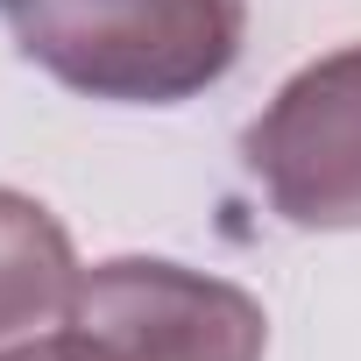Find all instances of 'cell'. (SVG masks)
Returning <instances> with one entry per match:
<instances>
[{
	"instance_id": "cell-3",
	"label": "cell",
	"mask_w": 361,
	"mask_h": 361,
	"mask_svg": "<svg viewBox=\"0 0 361 361\" xmlns=\"http://www.w3.org/2000/svg\"><path fill=\"white\" fill-rule=\"evenodd\" d=\"M241 163L276 220L312 234L361 227V43L312 57L248 121Z\"/></svg>"
},
{
	"instance_id": "cell-1",
	"label": "cell",
	"mask_w": 361,
	"mask_h": 361,
	"mask_svg": "<svg viewBox=\"0 0 361 361\" xmlns=\"http://www.w3.org/2000/svg\"><path fill=\"white\" fill-rule=\"evenodd\" d=\"M15 50L114 106H177L241 57L248 0H0Z\"/></svg>"
},
{
	"instance_id": "cell-4",
	"label": "cell",
	"mask_w": 361,
	"mask_h": 361,
	"mask_svg": "<svg viewBox=\"0 0 361 361\" xmlns=\"http://www.w3.org/2000/svg\"><path fill=\"white\" fill-rule=\"evenodd\" d=\"M71 290H78V255H71L64 220L36 206L29 192L0 185V340L57 319Z\"/></svg>"
},
{
	"instance_id": "cell-2",
	"label": "cell",
	"mask_w": 361,
	"mask_h": 361,
	"mask_svg": "<svg viewBox=\"0 0 361 361\" xmlns=\"http://www.w3.org/2000/svg\"><path fill=\"white\" fill-rule=\"evenodd\" d=\"M57 340L71 361H262L269 312L227 276L163 255H114L78 269Z\"/></svg>"
},
{
	"instance_id": "cell-5",
	"label": "cell",
	"mask_w": 361,
	"mask_h": 361,
	"mask_svg": "<svg viewBox=\"0 0 361 361\" xmlns=\"http://www.w3.org/2000/svg\"><path fill=\"white\" fill-rule=\"evenodd\" d=\"M0 361H71V354H64V340L50 333V340H29V347H8Z\"/></svg>"
}]
</instances>
